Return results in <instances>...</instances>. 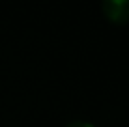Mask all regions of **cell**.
I'll list each match as a JSON object with an SVG mask.
<instances>
[{"label":"cell","mask_w":129,"mask_h":127,"mask_svg":"<svg viewBox=\"0 0 129 127\" xmlns=\"http://www.w3.org/2000/svg\"><path fill=\"white\" fill-rule=\"evenodd\" d=\"M68 127H94L92 123H86V121H75V123H71Z\"/></svg>","instance_id":"2"},{"label":"cell","mask_w":129,"mask_h":127,"mask_svg":"<svg viewBox=\"0 0 129 127\" xmlns=\"http://www.w3.org/2000/svg\"><path fill=\"white\" fill-rule=\"evenodd\" d=\"M103 11L114 23H127L129 21V0H109L103 4Z\"/></svg>","instance_id":"1"}]
</instances>
